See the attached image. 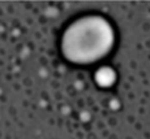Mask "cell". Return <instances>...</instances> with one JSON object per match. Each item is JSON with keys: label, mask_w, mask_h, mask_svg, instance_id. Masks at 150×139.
Returning <instances> with one entry per match:
<instances>
[{"label": "cell", "mask_w": 150, "mask_h": 139, "mask_svg": "<svg viewBox=\"0 0 150 139\" xmlns=\"http://www.w3.org/2000/svg\"><path fill=\"white\" fill-rule=\"evenodd\" d=\"M114 31L105 18L88 16L73 22L62 39L63 55L73 62H91L111 50Z\"/></svg>", "instance_id": "1"}, {"label": "cell", "mask_w": 150, "mask_h": 139, "mask_svg": "<svg viewBox=\"0 0 150 139\" xmlns=\"http://www.w3.org/2000/svg\"><path fill=\"white\" fill-rule=\"evenodd\" d=\"M96 79L100 86H110L115 81V73L110 68H100L96 74Z\"/></svg>", "instance_id": "2"}]
</instances>
